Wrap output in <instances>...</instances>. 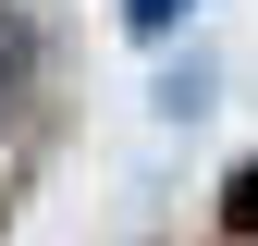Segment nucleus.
I'll return each mask as SVG.
<instances>
[{
    "mask_svg": "<svg viewBox=\"0 0 258 246\" xmlns=\"http://www.w3.org/2000/svg\"><path fill=\"white\" fill-rule=\"evenodd\" d=\"M37 74H49V37H37V13H13V0H0V123H25Z\"/></svg>",
    "mask_w": 258,
    "mask_h": 246,
    "instance_id": "1",
    "label": "nucleus"
},
{
    "mask_svg": "<svg viewBox=\"0 0 258 246\" xmlns=\"http://www.w3.org/2000/svg\"><path fill=\"white\" fill-rule=\"evenodd\" d=\"M172 13H184V0H123V25H136V37H160Z\"/></svg>",
    "mask_w": 258,
    "mask_h": 246,
    "instance_id": "2",
    "label": "nucleus"
}]
</instances>
